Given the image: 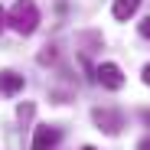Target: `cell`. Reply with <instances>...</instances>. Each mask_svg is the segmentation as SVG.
<instances>
[{"mask_svg": "<svg viewBox=\"0 0 150 150\" xmlns=\"http://www.w3.org/2000/svg\"><path fill=\"white\" fill-rule=\"evenodd\" d=\"M0 30H4V10H0Z\"/></svg>", "mask_w": 150, "mask_h": 150, "instance_id": "cell-12", "label": "cell"}, {"mask_svg": "<svg viewBox=\"0 0 150 150\" xmlns=\"http://www.w3.org/2000/svg\"><path fill=\"white\" fill-rule=\"evenodd\" d=\"M0 91L4 95H16V91H23V75H16V72H0Z\"/></svg>", "mask_w": 150, "mask_h": 150, "instance_id": "cell-5", "label": "cell"}, {"mask_svg": "<svg viewBox=\"0 0 150 150\" xmlns=\"http://www.w3.org/2000/svg\"><path fill=\"white\" fill-rule=\"evenodd\" d=\"M137 7H140V0H114L111 13H114V20H131L137 13Z\"/></svg>", "mask_w": 150, "mask_h": 150, "instance_id": "cell-6", "label": "cell"}, {"mask_svg": "<svg viewBox=\"0 0 150 150\" xmlns=\"http://www.w3.org/2000/svg\"><path fill=\"white\" fill-rule=\"evenodd\" d=\"M16 114H20V121H23V117H30V114H33V105H20Z\"/></svg>", "mask_w": 150, "mask_h": 150, "instance_id": "cell-8", "label": "cell"}, {"mask_svg": "<svg viewBox=\"0 0 150 150\" xmlns=\"http://www.w3.org/2000/svg\"><path fill=\"white\" fill-rule=\"evenodd\" d=\"M82 150H95V147H82Z\"/></svg>", "mask_w": 150, "mask_h": 150, "instance_id": "cell-13", "label": "cell"}, {"mask_svg": "<svg viewBox=\"0 0 150 150\" xmlns=\"http://www.w3.org/2000/svg\"><path fill=\"white\" fill-rule=\"evenodd\" d=\"M137 150H150V137H144V140L137 144Z\"/></svg>", "mask_w": 150, "mask_h": 150, "instance_id": "cell-9", "label": "cell"}, {"mask_svg": "<svg viewBox=\"0 0 150 150\" xmlns=\"http://www.w3.org/2000/svg\"><path fill=\"white\" fill-rule=\"evenodd\" d=\"M140 36H144V39H150V16H144V20H140Z\"/></svg>", "mask_w": 150, "mask_h": 150, "instance_id": "cell-7", "label": "cell"}, {"mask_svg": "<svg viewBox=\"0 0 150 150\" xmlns=\"http://www.w3.org/2000/svg\"><path fill=\"white\" fill-rule=\"evenodd\" d=\"M7 20H10V26L20 36H30L39 26V10H36L33 0H16V4L10 7V13H7Z\"/></svg>", "mask_w": 150, "mask_h": 150, "instance_id": "cell-1", "label": "cell"}, {"mask_svg": "<svg viewBox=\"0 0 150 150\" xmlns=\"http://www.w3.org/2000/svg\"><path fill=\"white\" fill-rule=\"evenodd\" d=\"M56 144H59V131H56V127H49V124H39L36 134H33L30 150H52Z\"/></svg>", "mask_w": 150, "mask_h": 150, "instance_id": "cell-4", "label": "cell"}, {"mask_svg": "<svg viewBox=\"0 0 150 150\" xmlns=\"http://www.w3.org/2000/svg\"><path fill=\"white\" fill-rule=\"evenodd\" d=\"M91 117H95L98 127H101L105 134H111V137L124 127V117H121L117 111H111V108H95V111H91Z\"/></svg>", "mask_w": 150, "mask_h": 150, "instance_id": "cell-2", "label": "cell"}, {"mask_svg": "<svg viewBox=\"0 0 150 150\" xmlns=\"http://www.w3.org/2000/svg\"><path fill=\"white\" fill-rule=\"evenodd\" d=\"M95 75H98V82H101L105 88H111V91H117V88L124 85V72H121V65H114V62H101Z\"/></svg>", "mask_w": 150, "mask_h": 150, "instance_id": "cell-3", "label": "cell"}, {"mask_svg": "<svg viewBox=\"0 0 150 150\" xmlns=\"http://www.w3.org/2000/svg\"><path fill=\"white\" fill-rule=\"evenodd\" d=\"M144 82L150 85V65H144Z\"/></svg>", "mask_w": 150, "mask_h": 150, "instance_id": "cell-10", "label": "cell"}, {"mask_svg": "<svg viewBox=\"0 0 150 150\" xmlns=\"http://www.w3.org/2000/svg\"><path fill=\"white\" fill-rule=\"evenodd\" d=\"M140 117L147 121V127H150V111H140Z\"/></svg>", "mask_w": 150, "mask_h": 150, "instance_id": "cell-11", "label": "cell"}]
</instances>
